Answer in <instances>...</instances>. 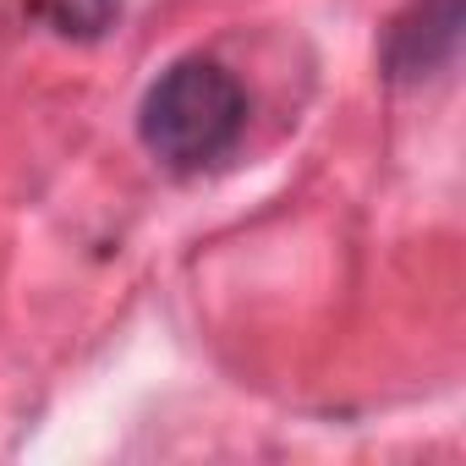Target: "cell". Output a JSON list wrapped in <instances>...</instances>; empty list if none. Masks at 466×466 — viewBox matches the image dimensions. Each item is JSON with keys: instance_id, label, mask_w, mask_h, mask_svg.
Masks as SVG:
<instances>
[{"instance_id": "7a4b0ae2", "label": "cell", "mask_w": 466, "mask_h": 466, "mask_svg": "<svg viewBox=\"0 0 466 466\" xmlns=\"http://www.w3.org/2000/svg\"><path fill=\"white\" fill-rule=\"evenodd\" d=\"M455 34H461V6L455 0H417V12L390 39L395 77H422V72L444 66L455 56Z\"/></svg>"}, {"instance_id": "3957f363", "label": "cell", "mask_w": 466, "mask_h": 466, "mask_svg": "<svg viewBox=\"0 0 466 466\" xmlns=\"http://www.w3.org/2000/svg\"><path fill=\"white\" fill-rule=\"evenodd\" d=\"M45 12L61 34H77V39H94L110 28L116 17V0H45Z\"/></svg>"}, {"instance_id": "6da1fadb", "label": "cell", "mask_w": 466, "mask_h": 466, "mask_svg": "<svg viewBox=\"0 0 466 466\" xmlns=\"http://www.w3.org/2000/svg\"><path fill=\"white\" fill-rule=\"evenodd\" d=\"M248 127V94L219 61L187 56L170 72H159L143 94L137 132L143 148L170 170H203L237 148Z\"/></svg>"}]
</instances>
